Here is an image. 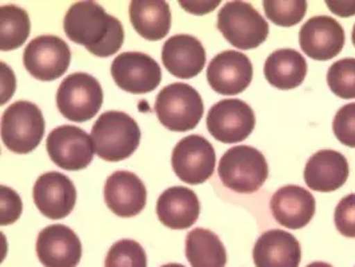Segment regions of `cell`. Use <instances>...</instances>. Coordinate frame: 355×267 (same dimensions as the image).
<instances>
[{
	"label": "cell",
	"instance_id": "1",
	"mask_svg": "<svg viewBox=\"0 0 355 267\" xmlns=\"http://www.w3.org/2000/svg\"><path fill=\"white\" fill-rule=\"evenodd\" d=\"M63 28L73 43L101 58L118 53L125 40L122 23L95 1L73 3L66 12Z\"/></svg>",
	"mask_w": 355,
	"mask_h": 267
},
{
	"label": "cell",
	"instance_id": "2",
	"mask_svg": "<svg viewBox=\"0 0 355 267\" xmlns=\"http://www.w3.org/2000/svg\"><path fill=\"white\" fill-rule=\"evenodd\" d=\"M91 139L99 158L121 162L131 157L141 143L138 123L122 111L103 112L92 126Z\"/></svg>",
	"mask_w": 355,
	"mask_h": 267
},
{
	"label": "cell",
	"instance_id": "3",
	"mask_svg": "<svg viewBox=\"0 0 355 267\" xmlns=\"http://www.w3.org/2000/svg\"><path fill=\"white\" fill-rule=\"evenodd\" d=\"M218 174L223 186L239 194L259 190L268 177V166L263 154L250 146H236L219 160Z\"/></svg>",
	"mask_w": 355,
	"mask_h": 267
},
{
	"label": "cell",
	"instance_id": "4",
	"mask_svg": "<svg viewBox=\"0 0 355 267\" xmlns=\"http://www.w3.org/2000/svg\"><path fill=\"white\" fill-rule=\"evenodd\" d=\"M218 30L239 50L259 47L268 36L265 18L246 1H227L218 12Z\"/></svg>",
	"mask_w": 355,
	"mask_h": 267
},
{
	"label": "cell",
	"instance_id": "5",
	"mask_svg": "<svg viewBox=\"0 0 355 267\" xmlns=\"http://www.w3.org/2000/svg\"><path fill=\"white\" fill-rule=\"evenodd\" d=\"M44 118L35 103L19 101L1 115V141L17 154H28L40 144L44 135Z\"/></svg>",
	"mask_w": 355,
	"mask_h": 267
},
{
	"label": "cell",
	"instance_id": "6",
	"mask_svg": "<svg viewBox=\"0 0 355 267\" xmlns=\"http://www.w3.org/2000/svg\"><path fill=\"white\" fill-rule=\"evenodd\" d=\"M203 111L202 96L186 83L166 86L155 101V112L160 123L177 132L196 128L203 117Z\"/></svg>",
	"mask_w": 355,
	"mask_h": 267
},
{
	"label": "cell",
	"instance_id": "7",
	"mask_svg": "<svg viewBox=\"0 0 355 267\" xmlns=\"http://www.w3.org/2000/svg\"><path fill=\"white\" fill-rule=\"evenodd\" d=\"M103 105L101 83L86 72L69 75L56 92V106L60 114L76 123L92 119Z\"/></svg>",
	"mask_w": 355,
	"mask_h": 267
},
{
	"label": "cell",
	"instance_id": "8",
	"mask_svg": "<svg viewBox=\"0 0 355 267\" xmlns=\"http://www.w3.org/2000/svg\"><path fill=\"white\" fill-rule=\"evenodd\" d=\"M70 62V47L59 36H37L27 44L23 53L26 70L43 82H51L64 75Z\"/></svg>",
	"mask_w": 355,
	"mask_h": 267
},
{
	"label": "cell",
	"instance_id": "9",
	"mask_svg": "<svg viewBox=\"0 0 355 267\" xmlns=\"http://www.w3.org/2000/svg\"><path fill=\"white\" fill-rule=\"evenodd\" d=\"M47 153L53 163L69 171H79L94 158V143L89 134L76 126H60L47 137Z\"/></svg>",
	"mask_w": 355,
	"mask_h": 267
},
{
	"label": "cell",
	"instance_id": "10",
	"mask_svg": "<svg viewBox=\"0 0 355 267\" xmlns=\"http://www.w3.org/2000/svg\"><path fill=\"white\" fill-rule=\"evenodd\" d=\"M178 178L189 184H200L211 178L216 164L213 144L200 135H189L178 142L171 155Z\"/></svg>",
	"mask_w": 355,
	"mask_h": 267
},
{
	"label": "cell",
	"instance_id": "11",
	"mask_svg": "<svg viewBox=\"0 0 355 267\" xmlns=\"http://www.w3.org/2000/svg\"><path fill=\"white\" fill-rule=\"evenodd\" d=\"M206 125L219 142H242L249 138L255 127V114L241 99H223L210 108Z\"/></svg>",
	"mask_w": 355,
	"mask_h": 267
},
{
	"label": "cell",
	"instance_id": "12",
	"mask_svg": "<svg viewBox=\"0 0 355 267\" xmlns=\"http://www.w3.org/2000/svg\"><path fill=\"white\" fill-rule=\"evenodd\" d=\"M111 75L119 89L137 95L154 91L162 80L159 64L143 53H119L111 64Z\"/></svg>",
	"mask_w": 355,
	"mask_h": 267
},
{
	"label": "cell",
	"instance_id": "13",
	"mask_svg": "<svg viewBox=\"0 0 355 267\" xmlns=\"http://www.w3.org/2000/svg\"><path fill=\"white\" fill-rule=\"evenodd\" d=\"M36 254L44 267H76L82 258V243L70 227L51 225L39 232Z\"/></svg>",
	"mask_w": 355,
	"mask_h": 267
},
{
	"label": "cell",
	"instance_id": "14",
	"mask_svg": "<svg viewBox=\"0 0 355 267\" xmlns=\"http://www.w3.org/2000/svg\"><path fill=\"white\" fill-rule=\"evenodd\" d=\"M252 80V64L245 53L223 51L218 53L207 67V82L220 95H238Z\"/></svg>",
	"mask_w": 355,
	"mask_h": 267
},
{
	"label": "cell",
	"instance_id": "15",
	"mask_svg": "<svg viewBox=\"0 0 355 267\" xmlns=\"http://www.w3.org/2000/svg\"><path fill=\"white\" fill-rule=\"evenodd\" d=\"M345 31L337 20L330 17L309 19L300 31L303 53L314 60H330L340 53L345 46Z\"/></svg>",
	"mask_w": 355,
	"mask_h": 267
},
{
	"label": "cell",
	"instance_id": "16",
	"mask_svg": "<svg viewBox=\"0 0 355 267\" xmlns=\"http://www.w3.org/2000/svg\"><path fill=\"white\" fill-rule=\"evenodd\" d=\"M34 202L37 210L44 216L55 221L63 219L75 207L76 189L71 179L64 174L50 171L36 180Z\"/></svg>",
	"mask_w": 355,
	"mask_h": 267
},
{
	"label": "cell",
	"instance_id": "17",
	"mask_svg": "<svg viewBox=\"0 0 355 267\" xmlns=\"http://www.w3.org/2000/svg\"><path fill=\"white\" fill-rule=\"evenodd\" d=\"M107 207L118 216L131 218L143 212L147 191L142 179L131 171H115L105 184Z\"/></svg>",
	"mask_w": 355,
	"mask_h": 267
},
{
	"label": "cell",
	"instance_id": "18",
	"mask_svg": "<svg viewBox=\"0 0 355 267\" xmlns=\"http://www.w3.org/2000/svg\"><path fill=\"white\" fill-rule=\"evenodd\" d=\"M274 219L286 229L298 230L307 226L315 214V199L301 186H284L271 198Z\"/></svg>",
	"mask_w": 355,
	"mask_h": 267
},
{
	"label": "cell",
	"instance_id": "19",
	"mask_svg": "<svg viewBox=\"0 0 355 267\" xmlns=\"http://www.w3.org/2000/svg\"><path fill=\"white\" fill-rule=\"evenodd\" d=\"M166 70L179 79H191L205 69L206 51L196 36H171L162 49Z\"/></svg>",
	"mask_w": 355,
	"mask_h": 267
},
{
	"label": "cell",
	"instance_id": "20",
	"mask_svg": "<svg viewBox=\"0 0 355 267\" xmlns=\"http://www.w3.org/2000/svg\"><path fill=\"white\" fill-rule=\"evenodd\" d=\"M303 177L309 189L320 193H333L349 178V163L336 150H320L307 160Z\"/></svg>",
	"mask_w": 355,
	"mask_h": 267
},
{
	"label": "cell",
	"instance_id": "21",
	"mask_svg": "<svg viewBox=\"0 0 355 267\" xmlns=\"http://www.w3.org/2000/svg\"><path fill=\"white\" fill-rule=\"evenodd\" d=\"M252 258L255 267H298L302 250L294 235L274 229L258 238Z\"/></svg>",
	"mask_w": 355,
	"mask_h": 267
},
{
	"label": "cell",
	"instance_id": "22",
	"mask_svg": "<svg viewBox=\"0 0 355 267\" xmlns=\"http://www.w3.org/2000/svg\"><path fill=\"white\" fill-rule=\"evenodd\" d=\"M200 213L196 193L183 186H174L160 194L157 202V214L160 222L173 230L191 227Z\"/></svg>",
	"mask_w": 355,
	"mask_h": 267
},
{
	"label": "cell",
	"instance_id": "23",
	"mask_svg": "<svg viewBox=\"0 0 355 267\" xmlns=\"http://www.w3.org/2000/svg\"><path fill=\"white\" fill-rule=\"evenodd\" d=\"M130 20L139 35L155 42L168 34L171 11L167 1L132 0L130 3Z\"/></svg>",
	"mask_w": 355,
	"mask_h": 267
},
{
	"label": "cell",
	"instance_id": "24",
	"mask_svg": "<svg viewBox=\"0 0 355 267\" xmlns=\"http://www.w3.org/2000/svg\"><path fill=\"white\" fill-rule=\"evenodd\" d=\"M263 72L272 87L297 89L306 78L307 63L302 53L291 49H281L268 55Z\"/></svg>",
	"mask_w": 355,
	"mask_h": 267
},
{
	"label": "cell",
	"instance_id": "25",
	"mask_svg": "<svg viewBox=\"0 0 355 267\" xmlns=\"http://www.w3.org/2000/svg\"><path fill=\"white\" fill-rule=\"evenodd\" d=\"M186 257L191 267H225L227 252L215 232L194 229L187 234Z\"/></svg>",
	"mask_w": 355,
	"mask_h": 267
},
{
	"label": "cell",
	"instance_id": "26",
	"mask_svg": "<svg viewBox=\"0 0 355 267\" xmlns=\"http://www.w3.org/2000/svg\"><path fill=\"white\" fill-rule=\"evenodd\" d=\"M30 31L31 23L27 11L14 4L0 7V50L3 53L21 47Z\"/></svg>",
	"mask_w": 355,
	"mask_h": 267
},
{
	"label": "cell",
	"instance_id": "27",
	"mask_svg": "<svg viewBox=\"0 0 355 267\" xmlns=\"http://www.w3.org/2000/svg\"><path fill=\"white\" fill-rule=\"evenodd\" d=\"M327 85L331 92L342 99L355 98V59L345 58L330 66Z\"/></svg>",
	"mask_w": 355,
	"mask_h": 267
},
{
	"label": "cell",
	"instance_id": "28",
	"mask_svg": "<svg viewBox=\"0 0 355 267\" xmlns=\"http://www.w3.org/2000/svg\"><path fill=\"white\" fill-rule=\"evenodd\" d=\"M263 8L267 18L281 27H293L306 15L307 1L304 0H265Z\"/></svg>",
	"mask_w": 355,
	"mask_h": 267
},
{
	"label": "cell",
	"instance_id": "29",
	"mask_svg": "<svg viewBox=\"0 0 355 267\" xmlns=\"http://www.w3.org/2000/svg\"><path fill=\"white\" fill-rule=\"evenodd\" d=\"M105 267H147L146 251L132 239L118 241L108 250Z\"/></svg>",
	"mask_w": 355,
	"mask_h": 267
},
{
	"label": "cell",
	"instance_id": "30",
	"mask_svg": "<svg viewBox=\"0 0 355 267\" xmlns=\"http://www.w3.org/2000/svg\"><path fill=\"white\" fill-rule=\"evenodd\" d=\"M333 131L339 142L355 148V103L338 110L333 121Z\"/></svg>",
	"mask_w": 355,
	"mask_h": 267
},
{
	"label": "cell",
	"instance_id": "31",
	"mask_svg": "<svg viewBox=\"0 0 355 267\" xmlns=\"http://www.w3.org/2000/svg\"><path fill=\"white\" fill-rule=\"evenodd\" d=\"M334 223L343 236L355 238V194L339 200L334 213Z\"/></svg>",
	"mask_w": 355,
	"mask_h": 267
},
{
	"label": "cell",
	"instance_id": "32",
	"mask_svg": "<svg viewBox=\"0 0 355 267\" xmlns=\"http://www.w3.org/2000/svg\"><path fill=\"white\" fill-rule=\"evenodd\" d=\"M0 202H1V209H0V225L7 226L18 221L20 214H21V199L18 196L17 191L7 186L0 187Z\"/></svg>",
	"mask_w": 355,
	"mask_h": 267
},
{
	"label": "cell",
	"instance_id": "33",
	"mask_svg": "<svg viewBox=\"0 0 355 267\" xmlns=\"http://www.w3.org/2000/svg\"><path fill=\"white\" fill-rule=\"evenodd\" d=\"M180 7L183 10H186L190 14L194 15H205L214 11L219 4L220 0H215V1H179Z\"/></svg>",
	"mask_w": 355,
	"mask_h": 267
},
{
	"label": "cell",
	"instance_id": "34",
	"mask_svg": "<svg viewBox=\"0 0 355 267\" xmlns=\"http://www.w3.org/2000/svg\"><path fill=\"white\" fill-rule=\"evenodd\" d=\"M327 7L333 14L342 18H349L355 15V1H327Z\"/></svg>",
	"mask_w": 355,
	"mask_h": 267
},
{
	"label": "cell",
	"instance_id": "35",
	"mask_svg": "<svg viewBox=\"0 0 355 267\" xmlns=\"http://www.w3.org/2000/svg\"><path fill=\"white\" fill-rule=\"evenodd\" d=\"M306 267H333L331 265H329V264H326V262H313V264H310V265H307Z\"/></svg>",
	"mask_w": 355,
	"mask_h": 267
},
{
	"label": "cell",
	"instance_id": "36",
	"mask_svg": "<svg viewBox=\"0 0 355 267\" xmlns=\"http://www.w3.org/2000/svg\"><path fill=\"white\" fill-rule=\"evenodd\" d=\"M162 267H184L183 265H180V264H168V265H164V266Z\"/></svg>",
	"mask_w": 355,
	"mask_h": 267
},
{
	"label": "cell",
	"instance_id": "37",
	"mask_svg": "<svg viewBox=\"0 0 355 267\" xmlns=\"http://www.w3.org/2000/svg\"><path fill=\"white\" fill-rule=\"evenodd\" d=\"M352 39H353V44H354L355 47V24L354 27H353V34H352Z\"/></svg>",
	"mask_w": 355,
	"mask_h": 267
}]
</instances>
